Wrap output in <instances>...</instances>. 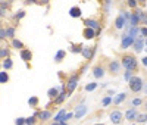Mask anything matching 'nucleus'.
<instances>
[{"mask_svg":"<svg viewBox=\"0 0 147 125\" xmlns=\"http://www.w3.org/2000/svg\"><path fill=\"white\" fill-rule=\"evenodd\" d=\"M82 55H84V57L90 59V57H91V50H90V49H82Z\"/></svg>","mask_w":147,"mask_h":125,"instance_id":"393cba45","label":"nucleus"},{"mask_svg":"<svg viewBox=\"0 0 147 125\" xmlns=\"http://www.w3.org/2000/svg\"><path fill=\"white\" fill-rule=\"evenodd\" d=\"M84 37H85V38H93V37H94V31H93L91 28H87V29L84 31Z\"/></svg>","mask_w":147,"mask_h":125,"instance_id":"dca6fc26","label":"nucleus"},{"mask_svg":"<svg viewBox=\"0 0 147 125\" xmlns=\"http://www.w3.org/2000/svg\"><path fill=\"white\" fill-rule=\"evenodd\" d=\"M12 44H13V47H16V49H22V43H21L19 40H13Z\"/></svg>","mask_w":147,"mask_h":125,"instance_id":"c756f323","label":"nucleus"},{"mask_svg":"<svg viewBox=\"0 0 147 125\" xmlns=\"http://www.w3.org/2000/svg\"><path fill=\"white\" fill-rule=\"evenodd\" d=\"M87 111H88V109H87V106H85L84 103L78 105L77 109H75V118H77V119H81V118L87 113Z\"/></svg>","mask_w":147,"mask_h":125,"instance_id":"7ed1b4c3","label":"nucleus"},{"mask_svg":"<svg viewBox=\"0 0 147 125\" xmlns=\"http://www.w3.org/2000/svg\"><path fill=\"white\" fill-rule=\"evenodd\" d=\"M9 80V75L6 72H0V83H7Z\"/></svg>","mask_w":147,"mask_h":125,"instance_id":"4be33fe9","label":"nucleus"},{"mask_svg":"<svg viewBox=\"0 0 147 125\" xmlns=\"http://www.w3.org/2000/svg\"><path fill=\"white\" fill-rule=\"evenodd\" d=\"M96 87H97V84H96V83H93V84H88V85L85 87V90H87V91H91V90H94Z\"/></svg>","mask_w":147,"mask_h":125,"instance_id":"72a5a7b5","label":"nucleus"},{"mask_svg":"<svg viewBox=\"0 0 147 125\" xmlns=\"http://www.w3.org/2000/svg\"><path fill=\"white\" fill-rule=\"evenodd\" d=\"M122 63H124V66H125L127 69H130V71H133V69L137 68V62H135V59H134L133 56H125L124 60H122Z\"/></svg>","mask_w":147,"mask_h":125,"instance_id":"f03ea898","label":"nucleus"},{"mask_svg":"<svg viewBox=\"0 0 147 125\" xmlns=\"http://www.w3.org/2000/svg\"><path fill=\"white\" fill-rule=\"evenodd\" d=\"M50 116H52V113H50L49 111H43V112H40V113H38V118H40L41 121H47Z\"/></svg>","mask_w":147,"mask_h":125,"instance_id":"9b49d317","label":"nucleus"},{"mask_svg":"<svg viewBox=\"0 0 147 125\" xmlns=\"http://www.w3.org/2000/svg\"><path fill=\"white\" fill-rule=\"evenodd\" d=\"M0 38H6V31L4 29H0Z\"/></svg>","mask_w":147,"mask_h":125,"instance_id":"e433bc0d","label":"nucleus"},{"mask_svg":"<svg viewBox=\"0 0 147 125\" xmlns=\"http://www.w3.org/2000/svg\"><path fill=\"white\" fill-rule=\"evenodd\" d=\"M35 0H25V3H34Z\"/></svg>","mask_w":147,"mask_h":125,"instance_id":"37998d69","label":"nucleus"},{"mask_svg":"<svg viewBox=\"0 0 147 125\" xmlns=\"http://www.w3.org/2000/svg\"><path fill=\"white\" fill-rule=\"evenodd\" d=\"M134 49H135V52H141V50H143V40H141L140 37L135 40V43H134Z\"/></svg>","mask_w":147,"mask_h":125,"instance_id":"9d476101","label":"nucleus"},{"mask_svg":"<svg viewBox=\"0 0 147 125\" xmlns=\"http://www.w3.org/2000/svg\"><path fill=\"white\" fill-rule=\"evenodd\" d=\"M144 108H146V109H147V102H146V106H144Z\"/></svg>","mask_w":147,"mask_h":125,"instance_id":"49530a36","label":"nucleus"},{"mask_svg":"<svg viewBox=\"0 0 147 125\" xmlns=\"http://www.w3.org/2000/svg\"><path fill=\"white\" fill-rule=\"evenodd\" d=\"M85 24H87V27H90V28L99 29V22H97V21H94V19H87V21H85Z\"/></svg>","mask_w":147,"mask_h":125,"instance_id":"1a4fd4ad","label":"nucleus"},{"mask_svg":"<svg viewBox=\"0 0 147 125\" xmlns=\"http://www.w3.org/2000/svg\"><path fill=\"white\" fill-rule=\"evenodd\" d=\"M130 88H131V91H134V93L140 91V90L143 88L141 78H140V77H133V78H130Z\"/></svg>","mask_w":147,"mask_h":125,"instance_id":"f257e3e1","label":"nucleus"},{"mask_svg":"<svg viewBox=\"0 0 147 125\" xmlns=\"http://www.w3.org/2000/svg\"><path fill=\"white\" fill-rule=\"evenodd\" d=\"M125 78H127V80H130V78H131V71H130V69L127 71V74H125Z\"/></svg>","mask_w":147,"mask_h":125,"instance_id":"58836bf2","label":"nucleus"},{"mask_svg":"<svg viewBox=\"0 0 147 125\" xmlns=\"http://www.w3.org/2000/svg\"><path fill=\"white\" fill-rule=\"evenodd\" d=\"M110 121H112L113 124H119V122L122 121V113H121L119 111L112 112V113H110Z\"/></svg>","mask_w":147,"mask_h":125,"instance_id":"20e7f679","label":"nucleus"},{"mask_svg":"<svg viewBox=\"0 0 147 125\" xmlns=\"http://www.w3.org/2000/svg\"><path fill=\"white\" fill-rule=\"evenodd\" d=\"M141 34H143V35L147 38V28H143V29H141Z\"/></svg>","mask_w":147,"mask_h":125,"instance_id":"a19ab883","label":"nucleus"},{"mask_svg":"<svg viewBox=\"0 0 147 125\" xmlns=\"http://www.w3.org/2000/svg\"><path fill=\"white\" fill-rule=\"evenodd\" d=\"M9 55V50L4 47V49H0V57H6Z\"/></svg>","mask_w":147,"mask_h":125,"instance_id":"7c9ffc66","label":"nucleus"},{"mask_svg":"<svg viewBox=\"0 0 147 125\" xmlns=\"http://www.w3.org/2000/svg\"><path fill=\"white\" fill-rule=\"evenodd\" d=\"M128 4H130L131 7H135V4H137V3H135V0H130V1H128Z\"/></svg>","mask_w":147,"mask_h":125,"instance_id":"4c0bfd02","label":"nucleus"},{"mask_svg":"<svg viewBox=\"0 0 147 125\" xmlns=\"http://www.w3.org/2000/svg\"><path fill=\"white\" fill-rule=\"evenodd\" d=\"M137 24H138V16L137 15H131V25L137 27Z\"/></svg>","mask_w":147,"mask_h":125,"instance_id":"5701e85b","label":"nucleus"},{"mask_svg":"<svg viewBox=\"0 0 147 125\" xmlns=\"http://www.w3.org/2000/svg\"><path fill=\"white\" fill-rule=\"evenodd\" d=\"M112 103V97H106V99H103V106H107V105H110Z\"/></svg>","mask_w":147,"mask_h":125,"instance_id":"f704fd0d","label":"nucleus"},{"mask_svg":"<svg viewBox=\"0 0 147 125\" xmlns=\"http://www.w3.org/2000/svg\"><path fill=\"white\" fill-rule=\"evenodd\" d=\"M25 124H27V125H34V124H35V116L27 118V119H25Z\"/></svg>","mask_w":147,"mask_h":125,"instance_id":"bb28decb","label":"nucleus"},{"mask_svg":"<svg viewBox=\"0 0 147 125\" xmlns=\"http://www.w3.org/2000/svg\"><path fill=\"white\" fill-rule=\"evenodd\" d=\"M69 15L72 16V18H78V16H81V10H80V7H72L71 9V12H69Z\"/></svg>","mask_w":147,"mask_h":125,"instance_id":"ddd939ff","label":"nucleus"},{"mask_svg":"<svg viewBox=\"0 0 147 125\" xmlns=\"http://www.w3.org/2000/svg\"><path fill=\"white\" fill-rule=\"evenodd\" d=\"M21 57H22L25 62H28V60H31L32 55H31V52H29V50H22V52H21Z\"/></svg>","mask_w":147,"mask_h":125,"instance_id":"6e6552de","label":"nucleus"},{"mask_svg":"<svg viewBox=\"0 0 147 125\" xmlns=\"http://www.w3.org/2000/svg\"><path fill=\"white\" fill-rule=\"evenodd\" d=\"M103 74H105V72H103V68H96V69H94V77H96V78H102Z\"/></svg>","mask_w":147,"mask_h":125,"instance_id":"f3484780","label":"nucleus"},{"mask_svg":"<svg viewBox=\"0 0 147 125\" xmlns=\"http://www.w3.org/2000/svg\"><path fill=\"white\" fill-rule=\"evenodd\" d=\"M12 65H13V62H12L10 59H6V60L3 62V68H4V69H9V68H12Z\"/></svg>","mask_w":147,"mask_h":125,"instance_id":"412c9836","label":"nucleus"},{"mask_svg":"<svg viewBox=\"0 0 147 125\" xmlns=\"http://www.w3.org/2000/svg\"><path fill=\"white\" fill-rule=\"evenodd\" d=\"M130 106H140L141 105V99H133V100H130V103H128Z\"/></svg>","mask_w":147,"mask_h":125,"instance_id":"a211bd4d","label":"nucleus"},{"mask_svg":"<svg viewBox=\"0 0 147 125\" xmlns=\"http://www.w3.org/2000/svg\"><path fill=\"white\" fill-rule=\"evenodd\" d=\"M137 34H138V28H137V27H133V28H131V31H130V35H131L133 38H135V37H137Z\"/></svg>","mask_w":147,"mask_h":125,"instance_id":"b1692460","label":"nucleus"},{"mask_svg":"<svg viewBox=\"0 0 147 125\" xmlns=\"http://www.w3.org/2000/svg\"><path fill=\"white\" fill-rule=\"evenodd\" d=\"M124 24H125V19H124V15L118 16V19H116V28H122V27H124Z\"/></svg>","mask_w":147,"mask_h":125,"instance_id":"2eb2a0df","label":"nucleus"},{"mask_svg":"<svg viewBox=\"0 0 147 125\" xmlns=\"http://www.w3.org/2000/svg\"><path fill=\"white\" fill-rule=\"evenodd\" d=\"M22 16H24V12H22V10H21V12H19V13H18V15H16V18H22Z\"/></svg>","mask_w":147,"mask_h":125,"instance_id":"79ce46f5","label":"nucleus"},{"mask_svg":"<svg viewBox=\"0 0 147 125\" xmlns=\"http://www.w3.org/2000/svg\"><path fill=\"white\" fill-rule=\"evenodd\" d=\"M143 63H144V65L147 66V57H144V59H143Z\"/></svg>","mask_w":147,"mask_h":125,"instance_id":"c03bdc74","label":"nucleus"},{"mask_svg":"<svg viewBox=\"0 0 147 125\" xmlns=\"http://www.w3.org/2000/svg\"><path fill=\"white\" fill-rule=\"evenodd\" d=\"M47 96H49L50 99L56 97V96H57V88H50V90H49V93H47Z\"/></svg>","mask_w":147,"mask_h":125,"instance_id":"6ab92c4d","label":"nucleus"},{"mask_svg":"<svg viewBox=\"0 0 147 125\" xmlns=\"http://www.w3.org/2000/svg\"><path fill=\"white\" fill-rule=\"evenodd\" d=\"M65 56V52L63 50H59L57 52V55H56V62H59V60H62V57Z\"/></svg>","mask_w":147,"mask_h":125,"instance_id":"cd10ccee","label":"nucleus"},{"mask_svg":"<svg viewBox=\"0 0 147 125\" xmlns=\"http://www.w3.org/2000/svg\"><path fill=\"white\" fill-rule=\"evenodd\" d=\"M15 124L16 125H24L25 124V119H24V118H18V119L15 121Z\"/></svg>","mask_w":147,"mask_h":125,"instance_id":"c9c22d12","label":"nucleus"},{"mask_svg":"<svg viewBox=\"0 0 147 125\" xmlns=\"http://www.w3.org/2000/svg\"><path fill=\"white\" fill-rule=\"evenodd\" d=\"M122 100H125V93H121V94H118V96H116V99H115V103H116V105H119Z\"/></svg>","mask_w":147,"mask_h":125,"instance_id":"aec40b11","label":"nucleus"},{"mask_svg":"<svg viewBox=\"0 0 147 125\" xmlns=\"http://www.w3.org/2000/svg\"><path fill=\"white\" fill-rule=\"evenodd\" d=\"M65 97H66V94H65V93H60V96L56 99V103H62V102L65 100Z\"/></svg>","mask_w":147,"mask_h":125,"instance_id":"2f4dec72","label":"nucleus"},{"mask_svg":"<svg viewBox=\"0 0 147 125\" xmlns=\"http://www.w3.org/2000/svg\"><path fill=\"white\" fill-rule=\"evenodd\" d=\"M135 121H137V122H146V121H147V115H140V113H138V116H137Z\"/></svg>","mask_w":147,"mask_h":125,"instance_id":"a878e982","label":"nucleus"},{"mask_svg":"<svg viewBox=\"0 0 147 125\" xmlns=\"http://www.w3.org/2000/svg\"><path fill=\"white\" fill-rule=\"evenodd\" d=\"M77 83H78V78H77V77H72V78L69 80V83H68V91H69V93H72V91H74V88H75Z\"/></svg>","mask_w":147,"mask_h":125,"instance_id":"0eeeda50","label":"nucleus"},{"mask_svg":"<svg viewBox=\"0 0 147 125\" xmlns=\"http://www.w3.org/2000/svg\"><path fill=\"white\" fill-rule=\"evenodd\" d=\"M133 125H135V124H133Z\"/></svg>","mask_w":147,"mask_h":125,"instance_id":"8fccbe9b","label":"nucleus"},{"mask_svg":"<svg viewBox=\"0 0 147 125\" xmlns=\"http://www.w3.org/2000/svg\"><path fill=\"white\" fill-rule=\"evenodd\" d=\"M144 93H146V94H147V83H146V84H144Z\"/></svg>","mask_w":147,"mask_h":125,"instance_id":"a18cd8bd","label":"nucleus"},{"mask_svg":"<svg viewBox=\"0 0 147 125\" xmlns=\"http://www.w3.org/2000/svg\"><path fill=\"white\" fill-rule=\"evenodd\" d=\"M71 118H72V115H71V113H68V115H65L63 121H68V119H71Z\"/></svg>","mask_w":147,"mask_h":125,"instance_id":"ea45409f","label":"nucleus"},{"mask_svg":"<svg viewBox=\"0 0 147 125\" xmlns=\"http://www.w3.org/2000/svg\"><path fill=\"white\" fill-rule=\"evenodd\" d=\"M137 116H138V112H137V109H135V108L130 109V111L125 113V118H127L128 121H134V119H137Z\"/></svg>","mask_w":147,"mask_h":125,"instance_id":"39448f33","label":"nucleus"},{"mask_svg":"<svg viewBox=\"0 0 147 125\" xmlns=\"http://www.w3.org/2000/svg\"><path fill=\"white\" fill-rule=\"evenodd\" d=\"M146 44H147V38H146Z\"/></svg>","mask_w":147,"mask_h":125,"instance_id":"de8ad7c7","label":"nucleus"},{"mask_svg":"<svg viewBox=\"0 0 147 125\" xmlns=\"http://www.w3.org/2000/svg\"><path fill=\"white\" fill-rule=\"evenodd\" d=\"M65 115H66V113H65V109H62V111H60V112H59V113L54 116V121H56V122H60V121H63Z\"/></svg>","mask_w":147,"mask_h":125,"instance_id":"4468645a","label":"nucleus"},{"mask_svg":"<svg viewBox=\"0 0 147 125\" xmlns=\"http://www.w3.org/2000/svg\"><path fill=\"white\" fill-rule=\"evenodd\" d=\"M28 103H29L31 106H35V105L38 103V99H37V97H31V99L28 100Z\"/></svg>","mask_w":147,"mask_h":125,"instance_id":"473e14b6","label":"nucleus"},{"mask_svg":"<svg viewBox=\"0 0 147 125\" xmlns=\"http://www.w3.org/2000/svg\"><path fill=\"white\" fill-rule=\"evenodd\" d=\"M109 68H110V72H113V74H118V72H119V63H118V62H112V63L109 65Z\"/></svg>","mask_w":147,"mask_h":125,"instance_id":"f8f14e48","label":"nucleus"},{"mask_svg":"<svg viewBox=\"0 0 147 125\" xmlns=\"http://www.w3.org/2000/svg\"><path fill=\"white\" fill-rule=\"evenodd\" d=\"M100 125H102V124H100Z\"/></svg>","mask_w":147,"mask_h":125,"instance_id":"3c124183","label":"nucleus"},{"mask_svg":"<svg viewBox=\"0 0 147 125\" xmlns=\"http://www.w3.org/2000/svg\"><path fill=\"white\" fill-rule=\"evenodd\" d=\"M141 1H144V0H141Z\"/></svg>","mask_w":147,"mask_h":125,"instance_id":"09e8293b","label":"nucleus"},{"mask_svg":"<svg viewBox=\"0 0 147 125\" xmlns=\"http://www.w3.org/2000/svg\"><path fill=\"white\" fill-rule=\"evenodd\" d=\"M133 43H134V38H133L131 35H125V37L122 38V47H124V49L130 47V46H131Z\"/></svg>","mask_w":147,"mask_h":125,"instance_id":"423d86ee","label":"nucleus"},{"mask_svg":"<svg viewBox=\"0 0 147 125\" xmlns=\"http://www.w3.org/2000/svg\"><path fill=\"white\" fill-rule=\"evenodd\" d=\"M13 34H15V29H13V28H7V29H6V37H10V38H12Z\"/></svg>","mask_w":147,"mask_h":125,"instance_id":"c85d7f7f","label":"nucleus"}]
</instances>
